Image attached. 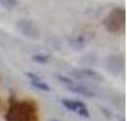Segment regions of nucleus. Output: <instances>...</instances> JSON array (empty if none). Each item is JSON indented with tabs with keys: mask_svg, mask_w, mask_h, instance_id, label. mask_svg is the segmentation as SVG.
<instances>
[{
	"mask_svg": "<svg viewBox=\"0 0 127 121\" xmlns=\"http://www.w3.org/2000/svg\"><path fill=\"white\" fill-rule=\"evenodd\" d=\"M6 121H39L37 107L32 101H14L6 113Z\"/></svg>",
	"mask_w": 127,
	"mask_h": 121,
	"instance_id": "f257e3e1",
	"label": "nucleus"
},
{
	"mask_svg": "<svg viewBox=\"0 0 127 121\" xmlns=\"http://www.w3.org/2000/svg\"><path fill=\"white\" fill-rule=\"evenodd\" d=\"M104 27L109 33H123L126 27V10L123 7H116L104 19Z\"/></svg>",
	"mask_w": 127,
	"mask_h": 121,
	"instance_id": "f03ea898",
	"label": "nucleus"
},
{
	"mask_svg": "<svg viewBox=\"0 0 127 121\" xmlns=\"http://www.w3.org/2000/svg\"><path fill=\"white\" fill-rule=\"evenodd\" d=\"M16 27H17V30L22 34L29 37V39H33V40H39L40 39V29H39V26L33 20H30V19L19 20Z\"/></svg>",
	"mask_w": 127,
	"mask_h": 121,
	"instance_id": "7ed1b4c3",
	"label": "nucleus"
},
{
	"mask_svg": "<svg viewBox=\"0 0 127 121\" xmlns=\"http://www.w3.org/2000/svg\"><path fill=\"white\" fill-rule=\"evenodd\" d=\"M62 105L66 107L69 111H73L74 114L83 117V118H89V117H90V111H89V108H87V105L84 103H81V101L63 98V100H62Z\"/></svg>",
	"mask_w": 127,
	"mask_h": 121,
	"instance_id": "20e7f679",
	"label": "nucleus"
},
{
	"mask_svg": "<svg viewBox=\"0 0 127 121\" xmlns=\"http://www.w3.org/2000/svg\"><path fill=\"white\" fill-rule=\"evenodd\" d=\"M57 80L60 81V83L66 84V86L69 87L70 91H74V93H77V94H81V96H84V97H93V96H94V93L90 91V88H87V87H84V86L77 84V83H74V81L71 80V78H69V77L57 75Z\"/></svg>",
	"mask_w": 127,
	"mask_h": 121,
	"instance_id": "39448f33",
	"label": "nucleus"
},
{
	"mask_svg": "<svg viewBox=\"0 0 127 121\" xmlns=\"http://www.w3.org/2000/svg\"><path fill=\"white\" fill-rule=\"evenodd\" d=\"M26 75H27V78L30 80L32 86L34 87V88L41 90V91H50V87H49V84H46V83H44V81L39 77V75L33 74V73H26Z\"/></svg>",
	"mask_w": 127,
	"mask_h": 121,
	"instance_id": "423d86ee",
	"label": "nucleus"
},
{
	"mask_svg": "<svg viewBox=\"0 0 127 121\" xmlns=\"http://www.w3.org/2000/svg\"><path fill=\"white\" fill-rule=\"evenodd\" d=\"M74 74L77 77H83V78H92V80H96V81H101V75L98 74L97 71L94 70H90V69H80V70H74Z\"/></svg>",
	"mask_w": 127,
	"mask_h": 121,
	"instance_id": "0eeeda50",
	"label": "nucleus"
},
{
	"mask_svg": "<svg viewBox=\"0 0 127 121\" xmlns=\"http://www.w3.org/2000/svg\"><path fill=\"white\" fill-rule=\"evenodd\" d=\"M87 44V39L84 37V34H76L74 37L70 39V46L76 48V50H80Z\"/></svg>",
	"mask_w": 127,
	"mask_h": 121,
	"instance_id": "6e6552de",
	"label": "nucleus"
},
{
	"mask_svg": "<svg viewBox=\"0 0 127 121\" xmlns=\"http://www.w3.org/2000/svg\"><path fill=\"white\" fill-rule=\"evenodd\" d=\"M17 1L19 0H0V6L7 9V10H12L17 6Z\"/></svg>",
	"mask_w": 127,
	"mask_h": 121,
	"instance_id": "1a4fd4ad",
	"label": "nucleus"
},
{
	"mask_svg": "<svg viewBox=\"0 0 127 121\" xmlns=\"http://www.w3.org/2000/svg\"><path fill=\"white\" fill-rule=\"evenodd\" d=\"M49 58H50L49 56H37V54L33 56V60H36V61H43V63H46Z\"/></svg>",
	"mask_w": 127,
	"mask_h": 121,
	"instance_id": "9d476101",
	"label": "nucleus"
},
{
	"mask_svg": "<svg viewBox=\"0 0 127 121\" xmlns=\"http://www.w3.org/2000/svg\"><path fill=\"white\" fill-rule=\"evenodd\" d=\"M50 121H60V120H56V118H53V120H50Z\"/></svg>",
	"mask_w": 127,
	"mask_h": 121,
	"instance_id": "9b49d317",
	"label": "nucleus"
}]
</instances>
